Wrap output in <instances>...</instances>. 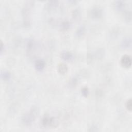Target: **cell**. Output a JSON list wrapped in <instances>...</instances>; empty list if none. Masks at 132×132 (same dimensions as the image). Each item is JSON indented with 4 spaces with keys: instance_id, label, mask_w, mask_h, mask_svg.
Returning <instances> with one entry per match:
<instances>
[{
    "instance_id": "cell-1",
    "label": "cell",
    "mask_w": 132,
    "mask_h": 132,
    "mask_svg": "<svg viewBox=\"0 0 132 132\" xmlns=\"http://www.w3.org/2000/svg\"><path fill=\"white\" fill-rule=\"evenodd\" d=\"M34 1H26L22 10V14L23 16V24L25 27H29L30 24V14L34 6Z\"/></svg>"
},
{
    "instance_id": "cell-2",
    "label": "cell",
    "mask_w": 132,
    "mask_h": 132,
    "mask_svg": "<svg viewBox=\"0 0 132 132\" xmlns=\"http://www.w3.org/2000/svg\"><path fill=\"white\" fill-rule=\"evenodd\" d=\"M37 108L33 107L29 112L24 114L22 118L23 123L26 126L30 125L35 121L37 114Z\"/></svg>"
},
{
    "instance_id": "cell-3",
    "label": "cell",
    "mask_w": 132,
    "mask_h": 132,
    "mask_svg": "<svg viewBox=\"0 0 132 132\" xmlns=\"http://www.w3.org/2000/svg\"><path fill=\"white\" fill-rule=\"evenodd\" d=\"M103 14V9L99 6H94L92 7L89 11V15L93 19H100Z\"/></svg>"
},
{
    "instance_id": "cell-4",
    "label": "cell",
    "mask_w": 132,
    "mask_h": 132,
    "mask_svg": "<svg viewBox=\"0 0 132 132\" xmlns=\"http://www.w3.org/2000/svg\"><path fill=\"white\" fill-rule=\"evenodd\" d=\"M120 63L122 66L124 68H130L131 65V58L129 55H124L121 59Z\"/></svg>"
},
{
    "instance_id": "cell-5",
    "label": "cell",
    "mask_w": 132,
    "mask_h": 132,
    "mask_svg": "<svg viewBox=\"0 0 132 132\" xmlns=\"http://www.w3.org/2000/svg\"><path fill=\"white\" fill-rule=\"evenodd\" d=\"M60 57L63 60L66 61H72L74 58L73 53L68 51H63L61 52Z\"/></svg>"
},
{
    "instance_id": "cell-6",
    "label": "cell",
    "mask_w": 132,
    "mask_h": 132,
    "mask_svg": "<svg viewBox=\"0 0 132 132\" xmlns=\"http://www.w3.org/2000/svg\"><path fill=\"white\" fill-rule=\"evenodd\" d=\"M131 44L132 40L131 37H126L122 40L120 43V46L123 49L129 48L131 46Z\"/></svg>"
},
{
    "instance_id": "cell-7",
    "label": "cell",
    "mask_w": 132,
    "mask_h": 132,
    "mask_svg": "<svg viewBox=\"0 0 132 132\" xmlns=\"http://www.w3.org/2000/svg\"><path fill=\"white\" fill-rule=\"evenodd\" d=\"M125 2L122 0H118L114 2V6L116 9L118 11H121L125 7Z\"/></svg>"
},
{
    "instance_id": "cell-8",
    "label": "cell",
    "mask_w": 132,
    "mask_h": 132,
    "mask_svg": "<svg viewBox=\"0 0 132 132\" xmlns=\"http://www.w3.org/2000/svg\"><path fill=\"white\" fill-rule=\"evenodd\" d=\"M45 65V62L42 59L37 60L35 62V69L38 71H42L43 70Z\"/></svg>"
},
{
    "instance_id": "cell-9",
    "label": "cell",
    "mask_w": 132,
    "mask_h": 132,
    "mask_svg": "<svg viewBox=\"0 0 132 132\" xmlns=\"http://www.w3.org/2000/svg\"><path fill=\"white\" fill-rule=\"evenodd\" d=\"M58 72L61 74H65L68 70V66L66 64L63 63H60L58 65L57 67Z\"/></svg>"
},
{
    "instance_id": "cell-10",
    "label": "cell",
    "mask_w": 132,
    "mask_h": 132,
    "mask_svg": "<svg viewBox=\"0 0 132 132\" xmlns=\"http://www.w3.org/2000/svg\"><path fill=\"white\" fill-rule=\"evenodd\" d=\"M51 118V117L49 116L47 114H45L42 117L41 119V124L43 127H49Z\"/></svg>"
},
{
    "instance_id": "cell-11",
    "label": "cell",
    "mask_w": 132,
    "mask_h": 132,
    "mask_svg": "<svg viewBox=\"0 0 132 132\" xmlns=\"http://www.w3.org/2000/svg\"><path fill=\"white\" fill-rule=\"evenodd\" d=\"M86 31V27L84 25H81L79 26L75 32V36L77 37H81L85 34Z\"/></svg>"
},
{
    "instance_id": "cell-12",
    "label": "cell",
    "mask_w": 132,
    "mask_h": 132,
    "mask_svg": "<svg viewBox=\"0 0 132 132\" xmlns=\"http://www.w3.org/2000/svg\"><path fill=\"white\" fill-rule=\"evenodd\" d=\"M71 27V23L68 21H63L60 25V28L62 31L68 30Z\"/></svg>"
},
{
    "instance_id": "cell-13",
    "label": "cell",
    "mask_w": 132,
    "mask_h": 132,
    "mask_svg": "<svg viewBox=\"0 0 132 132\" xmlns=\"http://www.w3.org/2000/svg\"><path fill=\"white\" fill-rule=\"evenodd\" d=\"M1 78L3 80H8L11 78V74L7 71H2L1 73Z\"/></svg>"
},
{
    "instance_id": "cell-14",
    "label": "cell",
    "mask_w": 132,
    "mask_h": 132,
    "mask_svg": "<svg viewBox=\"0 0 132 132\" xmlns=\"http://www.w3.org/2000/svg\"><path fill=\"white\" fill-rule=\"evenodd\" d=\"M72 16L75 20H78L81 16L80 10L78 8H76L73 10L72 13Z\"/></svg>"
},
{
    "instance_id": "cell-15",
    "label": "cell",
    "mask_w": 132,
    "mask_h": 132,
    "mask_svg": "<svg viewBox=\"0 0 132 132\" xmlns=\"http://www.w3.org/2000/svg\"><path fill=\"white\" fill-rule=\"evenodd\" d=\"M59 5V1H50L47 3V7L49 9H53L57 7Z\"/></svg>"
},
{
    "instance_id": "cell-16",
    "label": "cell",
    "mask_w": 132,
    "mask_h": 132,
    "mask_svg": "<svg viewBox=\"0 0 132 132\" xmlns=\"http://www.w3.org/2000/svg\"><path fill=\"white\" fill-rule=\"evenodd\" d=\"M58 120L55 118L53 117H51L49 127L55 128V127H56L58 126Z\"/></svg>"
},
{
    "instance_id": "cell-17",
    "label": "cell",
    "mask_w": 132,
    "mask_h": 132,
    "mask_svg": "<svg viewBox=\"0 0 132 132\" xmlns=\"http://www.w3.org/2000/svg\"><path fill=\"white\" fill-rule=\"evenodd\" d=\"M131 16H132L131 15V12L130 10L126 11L125 12L124 15V19H125V21H126L128 22H131V19H132Z\"/></svg>"
},
{
    "instance_id": "cell-18",
    "label": "cell",
    "mask_w": 132,
    "mask_h": 132,
    "mask_svg": "<svg viewBox=\"0 0 132 132\" xmlns=\"http://www.w3.org/2000/svg\"><path fill=\"white\" fill-rule=\"evenodd\" d=\"M105 54V51L104 49L103 48H100L98 49L97 51H96V53H94V56H96L98 58H102Z\"/></svg>"
},
{
    "instance_id": "cell-19",
    "label": "cell",
    "mask_w": 132,
    "mask_h": 132,
    "mask_svg": "<svg viewBox=\"0 0 132 132\" xmlns=\"http://www.w3.org/2000/svg\"><path fill=\"white\" fill-rule=\"evenodd\" d=\"M34 46V41L32 39H29L26 44V48L28 51H30L32 50V48Z\"/></svg>"
},
{
    "instance_id": "cell-20",
    "label": "cell",
    "mask_w": 132,
    "mask_h": 132,
    "mask_svg": "<svg viewBox=\"0 0 132 132\" xmlns=\"http://www.w3.org/2000/svg\"><path fill=\"white\" fill-rule=\"evenodd\" d=\"M77 83H78L77 78L76 77L72 78V79L70 80V81L69 82V86L70 87H74L76 86Z\"/></svg>"
},
{
    "instance_id": "cell-21",
    "label": "cell",
    "mask_w": 132,
    "mask_h": 132,
    "mask_svg": "<svg viewBox=\"0 0 132 132\" xmlns=\"http://www.w3.org/2000/svg\"><path fill=\"white\" fill-rule=\"evenodd\" d=\"M81 93L83 96L87 97L89 94V90L88 87H84L81 89Z\"/></svg>"
},
{
    "instance_id": "cell-22",
    "label": "cell",
    "mask_w": 132,
    "mask_h": 132,
    "mask_svg": "<svg viewBox=\"0 0 132 132\" xmlns=\"http://www.w3.org/2000/svg\"><path fill=\"white\" fill-rule=\"evenodd\" d=\"M125 107L126 109L129 111H131L132 110V101L131 100L128 99L126 101L125 103Z\"/></svg>"
},
{
    "instance_id": "cell-23",
    "label": "cell",
    "mask_w": 132,
    "mask_h": 132,
    "mask_svg": "<svg viewBox=\"0 0 132 132\" xmlns=\"http://www.w3.org/2000/svg\"><path fill=\"white\" fill-rule=\"evenodd\" d=\"M88 131H98V127L95 125H92L89 128Z\"/></svg>"
},
{
    "instance_id": "cell-24",
    "label": "cell",
    "mask_w": 132,
    "mask_h": 132,
    "mask_svg": "<svg viewBox=\"0 0 132 132\" xmlns=\"http://www.w3.org/2000/svg\"><path fill=\"white\" fill-rule=\"evenodd\" d=\"M0 46H1V48H0V52L1 53H2L3 52V51L4 50V44L2 42V41H1V44H0Z\"/></svg>"
},
{
    "instance_id": "cell-25",
    "label": "cell",
    "mask_w": 132,
    "mask_h": 132,
    "mask_svg": "<svg viewBox=\"0 0 132 132\" xmlns=\"http://www.w3.org/2000/svg\"><path fill=\"white\" fill-rule=\"evenodd\" d=\"M68 2H69L70 3H71V4H75L77 3V1L75 0H69V1H68Z\"/></svg>"
}]
</instances>
